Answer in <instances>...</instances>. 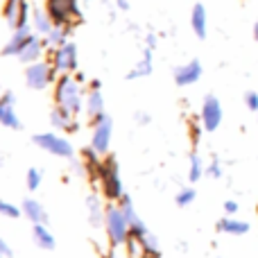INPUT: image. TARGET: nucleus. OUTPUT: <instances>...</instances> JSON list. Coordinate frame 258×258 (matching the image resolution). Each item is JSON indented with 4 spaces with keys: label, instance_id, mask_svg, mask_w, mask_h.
I'll return each mask as SVG.
<instances>
[{
    "label": "nucleus",
    "instance_id": "1",
    "mask_svg": "<svg viewBox=\"0 0 258 258\" xmlns=\"http://www.w3.org/2000/svg\"><path fill=\"white\" fill-rule=\"evenodd\" d=\"M54 102L57 107L66 109L71 113H80L84 107V95H82V82L73 77L71 73L57 77L54 84Z\"/></svg>",
    "mask_w": 258,
    "mask_h": 258
},
{
    "label": "nucleus",
    "instance_id": "2",
    "mask_svg": "<svg viewBox=\"0 0 258 258\" xmlns=\"http://www.w3.org/2000/svg\"><path fill=\"white\" fill-rule=\"evenodd\" d=\"M43 9L57 27H73L82 21L80 0H45Z\"/></svg>",
    "mask_w": 258,
    "mask_h": 258
},
{
    "label": "nucleus",
    "instance_id": "3",
    "mask_svg": "<svg viewBox=\"0 0 258 258\" xmlns=\"http://www.w3.org/2000/svg\"><path fill=\"white\" fill-rule=\"evenodd\" d=\"M98 179L104 188V195L109 200H122L125 197V188H122V179H120V170H118V161L113 156H107L100 165Z\"/></svg>",
    "mask_w": 258,
    "mask_h": 258
},
{
    "label": "nucleus",
    "instance_id": "4",
    "mask_svg": "<svg viewBox=\"0 0 258 258\" xmlns=\"http://www.w3.org/2000/svg\"><path fill=\"white\" fill-rule=\"evenodd\" d=\"M104 224H107V233L116 247L125 245L129 240V236H132L129 220H127L125 211H122L120 206H109L107 213H104Z\"/></svg>",
    "mask_w": 258,
    "mask_h": 258
},
{
    "label": "nucleus",
    "instance_id": "5",
    "mask_svg": "<svg viewBox=\"0 0 258 258\" xmlns=\"http://www.w3.org/2000/svg\"><path fill=\"white\" fill-rule=\"evenodd\" d=\"M57 82V68L52 61H34L25 66V84L32 91H43L48 84Z\"/></svg>",
    "mask_w": 258,
    "mask_h": 258
},
{
    "label": "nucleus",
    "instance_id": "6",
    "mask_svg": "<svg viewBox=\"0 0 258 258\" xmlns=\"http://www.w3.org/2000/svg\"><path fill=\"white\" fill-rule=\"evenodd\" d=\"M32 143H34L36 147H41L43 152H50V154L54 156H61V159H71L73 154H75V150H73L71 141L63 136H57V134H36V136H32Z\"/></svg>",
    "mask_w": 258,
    "mask_h": 258
},
{
    "label": "nucleus",
    "instance_id": "7",
    "mask_svg": "<svg viewBox=\"0 0 258 258\" xmlns=\"http://www.w3.org/2000/svg\"><path fill=\"white\" fill-rule=\"evenodd\" d=\"M3 16L12 32L27 27L30 25V0H5Z\"/></svg>",
    "mask_w": 258,
    "mask_h": 258
},
{
    "label": "nucleus",
    "instance_id": "8",
    "mask_svg": "<svg viewBox=\"0 0 258 258\" xmlns=\"http://www.w3.org/2000/svg\"><path fill=\"white\" fill-rule=\"evenodd\" d=\"M111 134H113V120L111 116H100L98 120H93V136H91V147L98 154H107L109 145H111Z\"/></svg>",
    "mask_w": 258,
    "mask_h": 258
},
{
    "label": "nucleus",
    "instance_id": "9",
    "mask_svg": "<svg viewBox=\"0 0 258 258\" xmlns=\"http://www.w3.org/2000/svg\"><path fill=\"white\" fill-rule=\"evenodd\" d=\"M52 63L57 68V73H61V75L77 71V45L73 41H68L66 45L52 50Z\"/></svg>",
    "mask_w": 258,
    "mask_h": 258
},
{
    "label": "nucleus",
    "instance_id": "10",
    "mask_svg": "<svg viewBox=\"0 0 258 258\" xmlns=\"http://www.w3.org/2000/svg\"><path fill=\"white\" fill-rule=\"evenodd\" d=\"M222 122V104L215 95H206L202 104V125L206 132H215Z\"/></svg>",
    "mask_w": 258,
    "mask_h": 258
},
{
    "label": "nucleus",
    "instance_id": "11",
    "mask_svg": "<svg viewBox=\"0 0 258 258\" xmlns=\"http://www.w3.org/2000/svg\"><path fill=\"white\" fill-rule=\"evenodd\" d=\"M0 125L7 129H21V120L16 113V95L9 91L0 95Z\"/></svg>",
    "mask_w": 258,
    "mask_h": 258
},
{
    "label": "nucleus",
    "instance_id": "12",
    "mask_svg": "<svg viewBox=\"0 0 258 258\" xmlns=\"http://www.w3.org/2000/svg\"><path fill=\"white\" fill-rule=\"evenodd\" d=\"M32 34H34V30H32L30 25L21 27V30H14L12 36H9V41L3 48V57H18V54L23 52V48L27 45V41H30Z\"/></svg>",
    "mask_w": 258,
    "mask_h": 258
},
{
    "label": "nucleus",
    "instance_id": "13",
    "mask_svg": "<svg viewBox=\"0 0 258 258\" xmlns=\"http://www.w3.org/2000/svg\"><path fill=\"white\" fill-rule=\"evenodd\" d=\"M172 77H174V84L177 86H190V84H195V82H200V77H202L200 59H192V61L183 63V66H177Z\"/></svg>",
    "mask_w": 258,
    "mask_h": 258
},
{
    "label": "nucleus",
    "instance_id": "14",
    "mask_svg": "<svg viewBox=\"0 0 258 258\" xmlns=\"http://www.w3.org/2000/svg\"><path fill=\"white\" fill-rule=\"evenodd\" d=\"M45 39H41V34H32L30 36V41H27V45L23 48V52L18 54V59H21L25 66H30V63H34V61H41V57L45 54Z\"/></svg>",
    "mask_w": 258,
    "mask_h": 258
},
{
    "label": "nucleus",
    "instance_id": "15",
    "mask_svg": "<svg viewBox=\"0 0 258 258\" xmlns=\"http://www.w3.org/2000/svg\"><path fill=\"white\" fill-rule=\"evenodd\" d=\"M190 27L195 32L197 39H206V32H209V16H206V7L202 3H197L190 12Z\"/></svg>",
    "mask_w": 258,
    "mask_h": 258
},
{
    "label": "nucleus",
    "instance_id": "16",
    "mask_svg": "<svg viewBox=\"0 0 258 258\" xmlns=\"http://www.w3.org/2000/svg\"><path fill=\"white\" fill-rule=\"evenodd\" d=\"M152 54H154V50L147 48V45H145L141 61H138L136 66H134L132 71L127 73V80H141V77L152 75V71H154V59H152Z\"/></svg>",
    "mask_w": 258,
    "mask_h": 258
},
{
    "label": "nucleus",
    "instance_id": "17",
    "mask_svg": "<svg viewBox=\"0 0 258 258\" xmlns=\"http://www.w3.org/2000/svg\"><path fill=\"white\" fill-rule=\"evenodd\" d=\"M50 122H52V127L63 129V132H75L77 129L75 113L66 111V109H61V107H54L52 111H50Z\"/></svg>",
    "mask_w": 258,
    "mask_h": 258
},
{
    "label": "nucleus",
    "instance_id": "18",
    "mask_svg": "<svg viewBox=\"0 0 258 258\" xmlns=\"http://www.w3.org/2000/svg\"><path fill=\"white\" fill-rule=\"evenodd\" d=\"M21 209H23V215H25V218L30 220L32 224H43L45 220H48V213H45V209L36 200H30V197H27V200H23Z\"/></svg>",
    "mask_w": 258,
    "mask_h": 258
},
{
    "label": "nucleus",
    "instance_id": "19",
    "mask_svg": "<svg viewBox=\"0 0 258 258\" xmlns=\"http://www.w3.org/2000/svg\"><path fill=\"white\" fill-rule=\"evenodd\" d=\"M86 116L91 120H98L100 116H104V98L100 91H89L86 95Z\"/></svg>",
    "mask_w": 258,
    "mask_h": 258
},
{
    "label": "nucleus",
    "instance_id": "20",
    "mask_svg": "<svg viewBox=\"0 0 258 258\" xmlns=\"http://www.w3.org/2000/svg\"><path fill=\"white\" fill-rule=\"evenodd\" d=\"M218 231H222V233H231V236H245V233L249 231V224L229 215V218H222V220L218 222Z\"/></svg>",
    "mask_w": 258,
    "mask_h": 258
},
{
    "label": "nucleus",
    "instance_id": "21",
    "mask_svg": "<svg viewBox=\"0 0 258 258\" xmlns=\"http://www.w3.org/2000/svg\"><path fill=\"white\" fill-rule=\"evenodd\" d=\"M54 27L52 18L48 16V12L45 9H34V14H32V30L36 32V34H50V30Z\"/></svg>",
    "mask_w": 258,
    "mask_h": 258
},
{
    "label": "nucleus",
    "instance_id": "22",
    "mask_svg": "<svg viewBox=\"0 0 258 258\" xmlns=\"http://www.w3.org/2000/svg\"><path fill=\"white\" fill-rule=\"evenodd\" d=\"M32 238H34L36 247H41V249H54V236L50 233V229L45 224H34L32 227Z\"/></svg>",
    "mask_w": 258,
    "mask_h": 258
},
{
    "label": "nucleus",
    "instance_id": "23",
    "mask_svg": "<svg viewBox=\"0 0 258 258\" xmlns=\"http://www.w3.org/2000/svg\"><path fill=\"white\" fill-rule=\"evenodd\" d=\"M68 34H71V27H57L54 25L52 30H50V34H45V45H48L50 50H57L61 48V45L68 43Z\"/></svg>",
    "mask_w": 258,
    "mask_h": 258
},
{
    "label": "nucleus",
    "instance_id": "24",
    "mask_svg": "<svg viewBox=\"0 0 258 258\" xmlns=\"http://www.w3.org/2000/svg\"><path fill=\"white\" fill-rule=\"evenodd\" d=\"M86 211H89V218L95 227H100V222L104 220V209L100 204V197L98 195H89L86 197Z\"/></svg>",
    "mask_w": 258,
    "mask_h": 258
},
{
    "label": "nucleus",
    "instance_id": "25",
    "mask_svg": "<svg viewBox=\"0 0 258 258\" xmlns=\"http://www.w3.org/2000/svg\"><path fill=\"white\" fill-rule=\"evenodd\" d=\"M100 156L102 154H98L93 147L84 150V163H86V170L91 172V177H98V172H100V165H102V159H100Z\"/></svg>",
    "mask_w": 258,
    "mask_h": 258
},
{
    "label": "nucleus",
    "instance_id": "26",
    "mask_svg": "<svg viewBox=\"0 0 258 258\" xmlns=\"http://www.w3.org/2000/svg\"><path fill=\"white\" fill-rule=\"evenodd\" d=\"M204 172H206V170H204V163H202V159L197 154H190V170H188V179L195 183V181H200Z\"/></svg>",
    "mask_w": 258,
    "mask_h": 258
},
{
    "label": "nucleus",
    "instance_id": "27",
    "mask_svg": "<svg viewBox=\"0 0 258 258\" xmlns=\"http://www.w3.org/2000/svg\"><path fill=\"white\" fill-rule=\"evenodd\" d=\"M195 197H197L195 188H181V190L177 192V197H174V202H177V206H188L195 202Z\"/></svg>",
    "mask_w": 258,
    "mask_h": 258
},
{
    "label": "nucleus",
    "instance_id": "28",
    "mask_svg": "<svg viewBox=\"0 0 258 258\" xmlns=\"http://www.w3.org/2000/svg\"><path fill=\"white\" fill-rule=\"evenodd\" d=\"M41 179H43V174H41L39 168H30V170H27L25 181H27V188H30V190H36V188L41 186Z\"/></svg>",
    "mask_w": 258,
    "mask_h": 258
},
{
    "label": "nucleus",
    "instance_id": "29",
    "mask_svg": "<svg viewBox=\"0 0 258 258\" xmlns=\"http://www.w3.org/2000/svg\"><path fill=\"white\" fill-rule=\"evenodd\" d=\"M23 213V209H18V206L9 204V202L0 200V215H5V218H18V215Z\"/></svg>",
    "mask_w": 258,
    "mask_h": 258
},
{
    "label": "nucleus",
    "instance_id": "30",
    "mask_svg": "<svg viewBox=\"0 0 258 258\" xmlns=\"http://www.w3.org/2000/svg\"><path fill=\"white\" fill-rule=\"evenodd\" d=\"M245 104L249 111H258V93L256 91H247L245 93Z\"/></svg>",
    "mask_w": 258,
    "mask_h": 258
},
{
    "label": "nucleus",
    "instance_id": "31",
    "mask_svg": "<svg viewBox=\"0 0 258 258\" xmlns=\"http://www.w3.org/2000/svg\"><path fill=\"white\" fill-rule=\"evenodd\" d=\"M206 174H209V177H213V179H220V177H222V165H220L218 161H213V163L206 168Z\"/></svg>",
    "mask_w": 258,
    "mask_h": 258
},
{
    "label": "nucleus",
    "instance_id": "32",
    "mask_svg": "<svg viewBox=\"0 0 258 258\" xmlns=\"http://www.w3.org/2000/svg\"><path fill=\"white\" fill-rule=\"evenodd\" d=\"M14 256V251H12V247L7 245V242L0 238V258H12Z\"/></svg>",
    "mask_w": 258,
    "mask_h": 258
},
{
    "label": "nucleus",
    "instance_id": "33",
    "mask_svg": "<svg viewBox=\"0 0 258 258\" xmlns=\"http://www.w3.org/2000/svg\"><path fill=\"white\" fill-rule=\"evenodd\" d=\"M145 45H147V48H152V50L159 45V39H156L154 32H147V34H145Z\"/></svg>",
    "mask_w": 258,
    "mask_h": 258
},
{
    "label": "nucleus",
    "instance_id": "34",
    "mask_svg": "<svg viewBox=\"0 0 258 258\" xmlns=\"http://www.w3.org/2000/svg\"><path fill=\"white\" fill-rule=\"evenodd\" d=\"M224 211H227V215H233L238 211V204L233 200H229V202H224Z\"/></svg>",
    "mask_w": 258,
    "mask_h": 258
},
{
    "label": "nucleus",
    "instance_id": "35",
    "mask_svg": "<svg viewBox=\"0 0 258 258\" xmlns=\"http://www.w3.org/2000/svg\"><path fill=\"white\" fill-rule=\"evenodd\" d=\"M136 120L143 122V125H147V122H150V116H147V113H136Z\"/></svg>",
    "mask_w": 258,
    "mask_h": 258
},
{
    "label": "nucleus",
    "instance_id": "36",
    "mask_svg": "<svg viewBox=\"0 0 258 258\" xmlns=\"http://www.w3.org/2000/svg\"><path fill=\"white\" fill-rule=\"evenodd\" d=\"M116 7L122 9V12H127V9H129V3H127V0H116Z\"/></svg>",
    "mask_w": 258,
    "mask_h": 258
},
{
    "label": "nucleus",
    "instance_id": "37",
    "mask_svg": "<svg viewBox=\"0 0 258 258\" xmlns=\"http://www.w3.org/2000/svg\"><path fill=\"white\" fill-rule=\"evenodd\" d=\"M102 89V82L100 80H91V91H100Z\"/></svg>",
    "mask_w": 258,
    "mask_h": 258
},
{
    "label": "nucleus",
    "instance_id": "38",
    "mask_svg": "<svg viewBox=\"0 0 258 258\" xmlns=\"http://www.w3.org/2000/svg\"><path fill=\"white\" fill-rule=\"evenodd\" d=\"M254 39L258 41V23H256V25H254Z\"/></svg>",
    "mask_w": 258,
    "mask_h": 258
},
{
    "label": "nucleus",
    "instance_id": "39",
    "mask_svg": "<svg viewBox=\"0 0 258 258\" xmlns=\"http://www.w3.org/2000/svg\"><path fill=\"white\" fill-rule=\"evenodd\" d=\"M109 258H113V256H109Z\"/></svg>",
    "mask_w": 258,
    "mask_h": 258
},
{
    "label": "nucleus",
    "instance_id": "40",
    "mask_svg": "<svg viewBox=\"0 0 258 258\" xmlns=\"http://www.w3.org/2000/svg\"><path fill=\"white\" fill-rule=\"evenodd\" d=\"M256 113H258V111H256Z\"/></svg>",
    "mask_w": 258,
    "mask_h": 258
}]
</instances>
